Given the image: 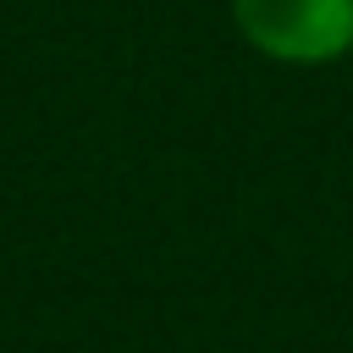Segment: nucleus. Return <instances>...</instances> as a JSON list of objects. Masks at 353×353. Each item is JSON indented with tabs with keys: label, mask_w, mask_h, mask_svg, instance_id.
Segmentation results:
<instances>
[{
	"label": "nucleus",
	"mask_w": 353,
	"mask_h": 353,
	"mask_svg": "<svg viewBox=\"0 0 353 353\" xmlns=\"http://www.w3.org/2000/svg\"><path fill=\"white\" fill-rule=\"evenodd\" d=\"M237 33L287 66H325L353 50V0H232Z\"/></svg>",
	"instance_id": "obj_1"
}]
</instances>
